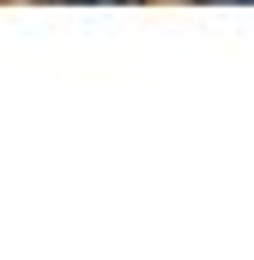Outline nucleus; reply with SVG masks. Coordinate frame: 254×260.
Returning <instances> with one entry per match:
<instances>
[{
    "label": "nucleus",
    "mask_w": 254,
    "mask_h": 260,
    "mask_svg": "<svg viewBox=\"0 0 254 260\" xmlns=\"http://www.w3.org/2000/svg\"><path fill=\"white\" fill-rule=\"evenodd\" d=\"M212 6H254V0H212Z\"/></svg>",
    "instance_id": "f03ea898"
},
{
    "label": "nucleus",
    "mask_w": 254,
    "mask_h": 260,
    "mask_svg": "<svg viewBox=\"0 0 254 260\" xmlns=\"http://www.w3.org/2000/svg\"><path fill=\"white\" fill-rule=\"evenodd\" d=\"M49 6H127V0H49Z\"/></svg>",
    "instance_id": "f257e3e1"
}]
</instances>
